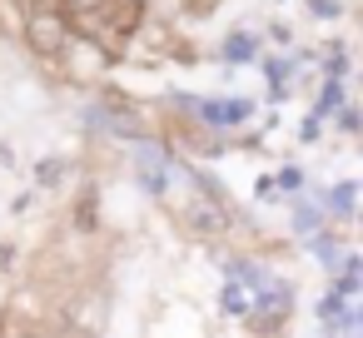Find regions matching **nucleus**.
<instances>
[{
    "label": "nucleus",
    "instance_id": "6",
    "mask_svg": "<svg viewBox=\"0 0 363 338\" xmlns=\"http://www.w3.org/2000/svg\"><path fill=\"white\" fill-rule=\"evenodd\" d=\"M11 264H16V249H11V244H0V274H6Z\"/></svg>",
    "mask_w": 363,
    "mask_h": 338
},
{
    "label": "nucleus",
    "instance_id": "3",
    "mask_svg": "<svg viewBox=\"0 0 363 338\" xmlns=\"http://www.w3.org/2000/svg\"><path fill=\"white\" fill-rule=\"evenodd\" d=\"M110 6H115V0H65V11H70V16H75L80 26H90V21H100V16H105Z\"/></svg>",
    "mask_w": 363,
    "mask_h": 338
},
{
    "label": "nucleus",
    "instance_id": "2",
    "mask_svg": "<svg viewBox=\"0 0 363 338\" xmlns=\"http://www.w3.org/2000/svg\"><path fill=\"white\" fill-rule=\"evenodd\" d=\"M199 115H204V125L224 130V125L249 120V105H239V100H204V105H199Z\"/></svg>",
    "mask_w": 363,
    "mask_h": 338
},
{
    "label": "nucleus",
    "instance_id": "4",
    "mask_svg": "<svg viewBox=\"0 0 363 338\" xmlns=\"http://www.w3.org/2000/svg\"><path fill=\"white\" fill-rule=\"evenodd\" d=\"M60 179H65V159H40V164H35V184H40V189H55Z\"/></svg>",
    "mask_w": 363,
    "mask_h": 338
},
{
    "label": "nucleus",
    "instance_id": "5",
    "mask_svg": "<svg viewBox=\"0 0 363 338\" xmlns=\"http://www.w3.org/2000/svg\"><path fill=\"white\" fill-rule=\"evenodd\" d=\"M254 50H259V45H254V35H234V45H229V60H244V55L254 60Z\"/></svg>",
    "mask_w": 363,
    "mask_h": 338
},
{
    "label": "nucleus",
    "instance_id": "1",
    "mask_svg": "<svg viewBox=\"0 0 363 338\" xmlns=\"http://www.w3.org/2000/svg\"><path fill=\"white\" fill-rule=\"evenodd\" d=\"M26 35H30V45H35L40 55H65V45H70V26H65V16H55L50 6H30Z\"/></svg>",
    "mask_w": 363,
    "mask_h": 338
}]
</instances>
